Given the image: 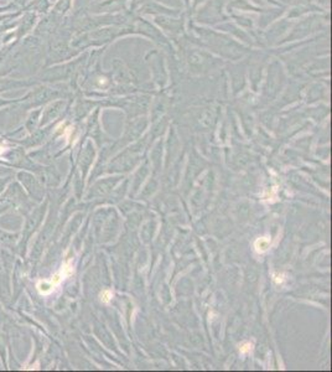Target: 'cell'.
<instances>
[{
	"label": "cell",
	"mask_w": 332,
	"mask_h": 372,
	"mask_svg": "<svg viewBox=\"0 0 332 372\" xmlns=\"http://www.w3.org/2000/svg\"><path fill=\"white\" fill-rule=\"evenodd\" d=\"M252 349H253V344L251 343L242 344L239 348L241 354H248V353H251Z\"/></svg>",
	"instance_id": "3957f363"
},
{
	"label": "cell",
	"mask_w": 332,
	"mask_h": 372,
	"mask_svg": "<svg viewBox=\"0 0 332 372\" xmlns=\"http://www.w3.org/2000/svg\"><path fill=\"white\" fill-rule=\"evenodd\" d=\"M113 298V291H103L102 294H101V299L103 303H110Z\"/></svg>",
	"instance_id": "7a4b0ae2"
},
{
	"label": "cell",
	"mask_w": 332,
	"mask_h": 372,
	"mask_svg": "<svg viewBox=\"0 0 332 372\" xmlns=\"http://www.w3.org/2000/svg\"><path fill=\"white\" fill-rule=\"evenodd\" d=\"M270 244H272V241L269 237H261V239H256V242H254V248H256L258 253H264V252H267L269 250Z\"/></svg>",
	"instance_id": "6da1fadb"
}]
</instances>
